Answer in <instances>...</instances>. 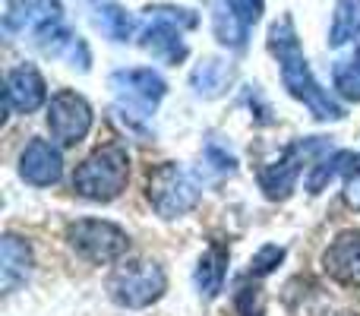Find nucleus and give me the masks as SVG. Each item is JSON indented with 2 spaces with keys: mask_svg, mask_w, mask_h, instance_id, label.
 I'll list each match as a JSON object with an SVG mask.
<instances>
[{
  "mask_svg": "<svg viewBox=\"0 0 360 316\" xmlns=\"http://www.w3.org/2000/svg\"><path fill=\"white\" fill-rule=\"evenodd\" d=\"M269 48H272L275 61H278L285 89L297 101H304V105L310 108L313 118H319V120H342L345 118V108L316 82V76H313L304 51H300L297 32H294V25H291L288 16L278 19V23L269 29Z\"/></svg>",
  "mask_w": 360,
  "mask_h": 316,
  "instance_id": "nucleus-1",
  "label": "nucleus"
},
{
  "mask_svg": "<svg viewBox=\"0 0 360 316\" xmlns=\"http://www.w3.org/2000/svg\"><path fill=\"white\" fill-rule=\"evenodd\" d=\"M130 156L120 146H101L73 174V190L92 203H111L127 190Z\"/></svg>",
  "mask_w": 360,
  "mask_h": 316,
  "instance_id": "nucleus-2",
  "label": "nucleus"
},
{
  "mask_svg": "<svg viewBox=\"0 0 360 316\" xmlns=\"http://www.w3.org/2000/svg\"><path fill=\"white\" fill-rule=\"evenodd\" d=\"M168 275L155 260H127L108 275V298L127 310H143L162 301Z\"/></svg>",
  "mask_w": 360,
  "mask_h": 316,
  "instance_id": "nucleus-3",
  "label": "nucleus"
},
{
  "mask_svg": "<svg viewBox=\"0 0 360 316\" xmlns=\"http://www.w3.org/2000/svg\"><path fill=\"white\" fill-rule=\"evenodd\" d=\"M67 244L82 256V260L95 263V266H108L117 263L130 247V237L120 225L101 222V218H79L67 228Z\"/></svg>",
  "mask_w": 360,
  "mask_h": 316,
  "instance_id": "nucleus-4",
  "label": "nucleus"
},
{
  "mask_svg": "<svg viewBox=\"0 0 360 316\" xmlns=\"http://www.w3.org/2000/svg\"><path fill=\"white\" fill-rule=\"evenodd\" d=\"M149 203L162 218H180L199 203V184L186 168L165 161L149 177Z\"/></svg>",
  "mask_w": 360,
  "mask_h": 316,
  "instance_id": "nucleus-5",
  "label": "nucleus"
},
{
  "mask_svg": "<svg viewBox=\"0 0 360 316\" xmlns=\"http://www.w3.org/2000/svg\"><path fill=\"white\" fill-rule=\"evenodd\" d=\"M323 152H329V143L319 137L288 146L285 156L259 171L262 193H266L269 199H288L294 193V187H297V177H300V171H304V165L307 161H319L316 156H323Z\"/></svg>",
  "mask_w": 360,
  "mask_h": 316,
  "instance_id": "nucleus-6",
  "label": "nucleus"
},
{
  "mask_svg": "<svg viewBox=\"0 0 360 316\" xmlns=\"http://www.w3.org/2000/svg\"><path fill=\"white\" fill-rule=\"evenodd\" d=\"M48 127H51V137L60 146L82 143L86 133L92 130V105H89L82 95L63 89L48 105Z\"/></svg>",
  "mask_w": 360,
  "mask_h": 316,
  "instance_id": "nucleus-7",
  "label": "nucleus"
},
{
  "mask_svg": "<svg viewBox=\"0 0 360 316\" xmlns=\"http://www.w3.org/2000/svg\"><path fill=\"white\" fill-rule=\"evenodd\" d=\"M111 86H114V92L120 95V101H124L130 111L136 108L139 114L155 111V105L165 99V92H168L162 76H158L155 70H146V67L117 70V73L111 76Z\"/></svg>",
  "mask_w": 360,
  "mask_h": 316,
  "instance_id": "nucleus-8",
  "label": "nucleus"
},
{
  "mask_svg": "<svg viewBox=\"0 0 360 316\" xmlns=\"http://www.w3.org/2000/svg\"><path fill=\"white\" fill-rule=\"evenodd\" d=\"M323 269L332 282L360 288V231H342L323 256Z\"/></svg>",
  "mask_w": 360,
  "mask_h": 316,
  "instance_id": "nucleus-9",
  "label": "nucleus"
},
{
  "mask_svg": "<svg viewBox=\"0 0 360 316\" xmlns=\"http://www.w3.org/2000/svg\"><path fill=\"white\" fill-rule=\"evenodd\" d=\"M48 99V86H44L41 73L29 63L10 70L6 73V86H4V101L6 111H19V114H32L44 105Z\"/></svg>",
  "mask_w": 360,
  "mask_h": 316,
  "instance_id": "nucleus-10",
  "label": "nucleus"
},
{
  "mask_svg": "<svg viewBox=\"0 0 360 316\" xmlns=\"http://www.w3.org/2000/svg\"><path fill=\"white\" fill-rule=\"evenodd\" d=\"M19 174H22L25 184L32 187H51L60 180L63 174V158H60V149L51 146L48 139H32L25 146L22 158H19Z\"/></svg>",
  "mask_w": 360,
  "mask_h": 316,
  "instance_id": "nucleus-11",
  "label": "nucleus"
},
{
  "mask_svg": "<svg viewBox=\"0 0 360 316\" xmlns=\"http://www.w3.org/2000/svg\"><path fill=\"white\" fill-rule=\"evenodd\" d=\"M32 266H35V256H32L29 244L16 234H4L0 241V288L6 294L16 291L32 275Z\"/></svg>",
  "mask_w": 360,
  "mask_h": 316,
  "instance_id": "nucleus-12",
  "label": "nucleus"
},
{
  "mask_svg": "<svg viewBox=\"0 0 360 316\" xmlns=\"http://www.w3.org/2000/svg\"><path fill=\"white\" fill-rule=\"evenodd\" d=\"M143 48L165 63H184L186 61V42L180 38V25L168 23V19L155 16V23L143 32Z\"/></svg>",
  "mask_w": 360,
  "mask_h": 316,
  "instance_id": "nucleus-13",
  "label": "nucleus"
},
{
  "mask_svg": "<svg viewBox=\"0 0 360 316\" xmlns=\"http://www.w3.org/2000/svg\"><path fill=\"white\" fill-rule=\"evenodd\" d=\"M224 272H228V247L212 244V247L199 256V266H196V288L205 301H212L218 291H221Z\"/></svg>",
  "mask_w": 360,
  "mask_h": 316,
  "instance_id": "nucleus-14",
  "label": "nucleus"
},
{
  "mask_svg": "<svg viewBox=\"0 0 360 316\" xmlns=\"http://www.w3.org/2000/svg\"><path fill=\"white\" fill-rule=\"evenodd\" d=\"M357 35H360V0H338L335 16H332L329 44L342 48V44L354 42Z\"/></svg>",
  "mask_w": 360,
  "mask_h": 316,
  "instance_id": "nucleus-15",
  "label": "nucleus"
},
{
  "mask_svg": "<svg viewBox=\"0 0 360 316\" xmlns=\"http://www.w3.org/2000/svg\"><path fill=\"white\" fill-rule=\"evenodd\" d=\"M228 82H231V70L224 67L221 61H205L193 70V89H196L199 95H205V99L221 95L224 89H228Z\"/></svg>",
  "mask_w": 360,
  "mask_h": 316,
  "instance_id": "nucleus-16",
  "label": "nucleus"
},
{
  "mask_svg": "<svg viewBox=\"0 0 360 316\" xmlns=\"http://www.w3.org/2000/svg\"><path fill=\"white\" fill-rule=\"evenodd\" d=\"M98 13H101V16H98L101 29H105L108 35L114 38V42H130L133 32H136V19H133L130 13L124 10V6L108 4V6H101Z\"/></svg>",
  "mask_w": 360,
  "mask_h": 316,
  "instance_id": "nucleus-17",
  "label": "nucleus"
},
{
  "mask_svg": "<svg viewBox=\"0 0 360 316\" xmlns=\"http://www.w3.org/2000/svg\"><path fill=\"white\" fill-rule=\"evenodd\" d=\"M335 89L351 101H360V51L335 67Z\"/></svg>",
  "mask_w": 360,
  "mask_h": 316,
  "instance_id": "nucleus-18",
  "label": "nucleus"
},
{
  "mask_svg": "<svg viewBox=\"0 0 360 316\" xmlns=\"http://www.w3.org/2000/svg\"><path fill=\"white\" fill-rule=\"evenodd\" d=\"M215 35L221 44H231V48H240L243 38H247V25L234 16L231 10H215Z\"/></svg>",
  "mask_w": 360,
  "mask_h": 316,
  "instance_id": "nucleus-19",
  "label": "nucleus"
},
{
  "mask_svg": "<svg viewBox=\"0 0 360 316\" xmlns=\"http://www.w3.org/2000/svg\"><path fill=\"white\" fill-rule=\"evenodd\" d=\"M237 310L240 316H266V307H262V291L259 288H250L247 282L240 285V291H237Z\"/></svg>",
  "mask_w": 360,
  "mask_h": 316,
  "instance_id": "nucleus-20",
  "label": "nucleus"
},
{
  "mask_svg": "<svg viewBox=\"0 0 360 316\" xmlns=\"http://www.w3.org/2000/svg\"><path fill=\"white\" fill-rule=\"evenodd\" d=\"M285 260V247H278V244H269V247H262L259 253L253 256V275H269V272H275V266Z\"/></svg>",
  "mask_w": 360,
  "mask_h": 316,
  "instance_id": "nucleus-21",
  "label": "nucleus"
},
{
  "mask_svg": "<svg viewBox=\"0 0 360 316\" xmlns=\"http://www.w3.org/2000/svg\"><path fill=\"white\" fill-rule=\"evenodd\" d=\"M224 4H228V10L234 13L243 25L259 23V16H262V0H224Z\"/></svg>",
  "mask_w": 360,
  "mask_h": 316,
  "instance_id": "nucleus-22",
  "label": "nucleus"
}]
</instances>
